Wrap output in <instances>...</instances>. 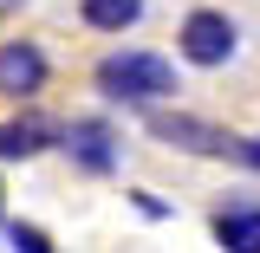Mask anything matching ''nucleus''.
I'll use <instances>...</instances> for the list:
<instances>
[{"label": "nucleus", "mask_w": 260, "mask_h": 253, "mask_svg": "<svg viewBox=\"0 0 260 253\" xmlns=\"http://www.w3.org/2000/svg\"><path fill=\"white\" fill-rule=\"evenodd\" d=\"M150 130H156L162 143L189 150V156H228V150H234V136H228V130L202 124V117H182V111H150Z\"/></svg>", "instance_id": "obj_4"}, {"label": "nucleus", "mask_w": 260, "mask_h": 253, "mask_svg": "<svg viewBox=\"0 0 260 253\" xmlns=\"http://www.w3.org/2000/svg\"><path fill=\"white\" fill-rule=\"evenodd\" d=\"M0 208H7V195H0Z\"/></svg>", "instance_id": "obj_13"}, {"label": "nucleus", "mask_w": 260, "mask_h": 253, "mask_svg": "<svg viewBox=\"0 0 260 253\" xmlns=\"http://www.w3.org/2000/svg\"><path fill=\"white\" fill-rule=\"evenodd\" d=\"M20 7H26V0H0V20H7V13H20Z\"/></svg>", "instance_id": "obj_12"}, {"label": "nucleus", "mask_w": 260, "mask_h": 253, "mask_svg": "<svg viewBox=\"0 0 260 253\" xmlns=\"http://www.w3.org/2000/svg\"><path fill=\"white\" fill-rule=\"evenodd\" d=\"M52 136H59V130L52 124H39V117H20V124H0V156H39V150H46V143H52Z\"/></svg>", "instance_id": "obj_8"}, {"label": "nucleus", "mask_w": 260, "mask_h": 253, "mask_svg": "<svg viewBox=\"0 0 260 253\" xmlns=\"http://www.w3.org/2000/svg\"><path fill=\"white\" fill-rule=\"evenodd\" d=\"M0 91L7 97H39L46 91V52L32 39H7L0 46Z\"/></svg>", "instance_id": "obj_5"}, {"label": "nucleus", "mask_w": 260, "mask_h": 253, "mask_svg": "<svg viewBox=\"0 0 260 253\" xmlns=\"http://www.w3.org/2000/svg\"><path fill=\"white\" fill-rule=\"evenodd\" d=\"M228 156H234V162H247V169H254V175H260V136H247V143L234 136V150H228Z\"/></svg>", "instance_id": "obj_10"}, {"label": "nucleus", "mask_w": 260, "mask_h": 253, "mask_svg": "<svg viewBox=\"0 0 260 253\" xmlns=\"http://www.w3.org/2000/svg\"><path fill=\"white\" fill-rule=\"evenodd\" d=\"M130 201H137V214H150V221H162V214H169V208H162V201H156V195H150V189H137V195H130Z\"/></svg>", "instance_id": "obj_11"}, {"label": "nucleus", "mask_w": 260, "mask_h": 253, "mask_svg": "<svg viewBox=\"0 0 260 253\" xmlns=\"http://www.w3.org/2000/svg\"><path fill=\"white\" fill-rule=\"evenodd\" d=\"M176 46H182V59H189V65L215 71V65H228L234 52H241V26L228 20L221 7H195L189 20H182V32H176Z\"/></svg>", "instance_id": "obj_2"}, {"label": "nucleus", "mask_w": 260, "mask_h": 253, "mask_svg": "<svg viewBox=\"0 0 260 253\" xmlns=\"http://www.w3.org/2000/svg\"><path fill=\"white\" fill-rule=\"evenodd\" d=\"M98 91L117 104H162V97H176V65L156 52H111V59H98Z\"/></svg>", "instance_id": "obj_1"}, {"label": "nucleus", "mask_w": 260, "mask_h": 253, "mask_svg": "<svg viewBox=\"0 0 260 253\" xmlns=\"http://www.w3.org/2000/svg\"><path fill=\"white\" fill-rule=\"evenodd\" d=\"M59 143H65V156L78 162V169H91V175H111V169H117V130L104 124V117H78V124H65Z\"/></svg>", "instance_id": "obj_3"}, {"label": "nucleus", "mask_w": 260, "mask_h": 253, "mask_svg": "<svg viewBox=\"0 0 260 253\" xmlns=\"http://www.w3.org/2000/svg\"><path fill=\"white\" fill-rule=\"evenodd\" d=\"M78 20L91 32H130L143 20V0H78Z\"/></svg>", "instance_id": "obj_7"}, {"label": "nucleus", "mask_w": 260, "mask_h": 253, "mask_svg": "<svg viewBox=\"0 0 260 253\" xmlns=\"http://www.w3.org/2000/svg\"><path fill=\"white\" fill-rule=\"evenodd\" d=\"M215 240H221L228 253H260V208H247V201L221 208V214H215Z\"/></svg>", "instance_id": "obj_6"}, {"label": "nucleus", "mask_w": 260, "mask_h": 253, "mask_svg": "<svg viewBox=\"0 0 260 253\" xmlns=\"http://www.w3.org/2000/svg\"><path fill=\"white\" fill-rule=\"evenodd\" d=\"M13 253H52V240H46V234H39V227H13Z\"/></svg>", "instance_id": "obj_9"}]
</instances>
